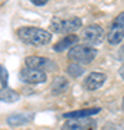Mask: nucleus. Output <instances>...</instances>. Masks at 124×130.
Returning a JSON list of instances; mask_svg holds the SVG:
<instances>
[{"label": "nucleus", "mask_w": 124, "mask_h": 130, "mask_svg": "<svg viewBox=\"0 0 124 130\" xmlns=\"http://www.w3.org/2000/svg\"><path fill=\"white\" fill-rule=\"evenodd\" d=\"M104 36H105L104 29L101 26H98V25H90V26H87L82 30V41L87 43L88 46L101 43L104 41Z\"/></svg>", "instance_id": "obj_5"}, {"label": "nucleus", "mask_w": 124, "mask_h": 130, "mask_svg": "<svg viewBox=\"0 0 124 130\" xmlns=\"http://www.w3.org/2000/svg\"><path fill=\"white\" fill-rule=\"evenodd\" d=\"M20 98V95H19L12 88H2L0 90V101H5V103H16Z\"/></svg>", "instance_id": "obj_13"}, {"label": "nucleus", "mask_w": 124, "mask_h": 130, "mask_svg": "<svg viewBox=\"0 0 124 130\" xmlns=\"http://www.w3.org/2000/svg\"><path fill=\"white\" fill-rule=\"evenodd\" d=\"M32 120V116L30 114H13L7 119V123L10 126H20V124H26L28 121Z\"/></svg>", "instance_id": "obj_14"}, {"label": "nucleus", "mask_w": 124, "mask_h": 130, "mask_svg": "<svg viewBox=\"0 0 124 130\" xmlns=\"http://www.w3.org/2000/svg\"><path fill=\"white\" fill-rule=\"evenodd\" d=\"M118 72H120V77H121V78L124 79V65L121 67V68H120V71H118Z\"/></svg>", "instance_id": "obj_19"}, {"label": "nucleus", "mask_w": 124, "mask_h": 130, "mask_svg": "<svg viewBox=\"0 0 124 130\" xmlns=\"http://www.w3.org/2000/svg\"><path fill=\"white\" fill-rule=\"evenodd\" d=\"M68 88V79L65 78V77H56L54 78L51 84V93L58 95V94L64 93L65 90Z\"/></svg>", "instance_id": "obj_12"}, {"label": "nucleus", "mask_w": 124, "mask_h": 130, "mask_svg": "<svg viewBox=\"0 0 124 130\" xmlns=\"http://www.w3.org/2000/svg\"><path fill=\"white\" fill-rule=\"evenodd\" d=\"M105 79H107V77L102 72H91L85 78V81H84V88L88 90V91H95L100 87H102V84L105 83Z\"/></svg>", "instance_id": "obj_9"}, {"label": "nucleus", "mask_w": 124, "mask_h": 130, "mask_svg": "<svg viewBox=\"0 0 124 130\" xmlns=\"http://www.w3.org/2000/svg\"><path fill=\"white\" fill-rule=\"evenodd\" d=\"M26 65L28 68L32 70H39V71H46V70H56V65L48 58L43 56H28L26 58Z\"/></svg>", "instance_id": "obj_7"}, {"label": "nucleus", "mask_w": 124, "mask_h": 130, "mask_svg": "<svg viewBox=\"0 0 124 130\" xmlns=\"http://www.w3.org/2000/svg\"><path fill=\"white\" fill-rule=\"evenodd\" d=\"M95 56H97V49L92 46H88V45H75L68 52L69 59L72 61L74 64H79V65L91 64Z\"/></svg>", "instance_id": "obj_2"}, {"label": "nucleus", "mask_w": 124, "mask_h": 130, "mask_svg": "<svg viewBox=\"0 0 124 130\" xmlns=\"http://www.w3.org/2000/svg\"><path fill=\"white\" fill-rule=\"evenodd\" d=\"M61 129L62 130H97V121L92 117L72 119V120L65 121Z\"/></svg>", "instance_id": "obj_6"}, {"label": "nucleus", "mask_w": 124, "mask_h": 130, "mask_svg": "<svg viewBox=\"0 0 124 130\" xmlns=\"http://www.w3.org/2000/svg\"><path fill=\"white\" fill-rule=\"evenodd\" d=\"M123 110H124V98H123Z\"/></svg>", "instance_id": "obj_20"}, {"label": "nucleus", "mask_w": 124, "mask_h": 130, "mask_svg": "<svg viewBox=\"0 0 124 130\" xmlns=\"http://www.w3.org/2000/svg\"><path fill=\"white\" fill-rule=\"evenodd\" d=\"M97 113H100V108H82V110H77V111H69V113H65L64 119L66 120H72V119H85V117H91Z\"/></svg>", "instance_id": "obj_11"}, {"label": "nucleus", "mask_w": 124, "mask_h": 130, "mask_svg": "<svg viewBox=\"0 0 124 130\" xmlns=\"http://www.w3.org/2000/svg\"><path fill=\"white\" fill-rule=\"evenodd\" d=\"M123 38H124V12H121L113 20V23L108 29L107 39H108L111 45H117V43L123 41Z\"/></svg>", "instance_id": "obj_4"}, {"label": "nucleus", "mask_w": 124, "mask_h": 130, "mask_svg": "<svg viewBox=\"0 0 124 130\" xmlns=\"http://www.w3.org/2000/svg\"><path fill=\"white\" fill-rule=\"evenodd\" d=\"M20 79L26 84H42L46 81V72L39 70L26 68L20 72Z\"/></svg>", "instance_id": "obj_8"}, {"label": "nucleus", "mask_w": 124, "mask_h": 130, "mask_svg": "<svg viewBox=\"0 0 124 130\" xmlns=\"http://www.w3.org/2000/svg\"><path fill=\"white\" fill-rule=\"evenodd\" d=\"M82 20L77 16L72 18H66V19H59V18H54L51 22V29L56 33H69L72 35V32H75L77 29L81 28Z\"/></svg>", "instance_id": "obj_3"}, {"label": "nucleus", "mask_w": 124, "mask_h": 130, "mask_svg": "<svg viewBox=\"0 0 124 130\" xmlns=\"http://www.w3.org/2000/svg\"><path fill=\"white\" fill-rule=\"evenodd\" d=\"M17 36L26 43L30 45H46L52 39L51 32H48L45 29L39 28H32V26H25V28L17 29Z\"/></svg>", "instance_id": "obj_1"}, {"label": "nucleus", "mask_w": 124, "mask_h": 130, "mask_svg": "<svg viewBox=\"0 0 124 130\" xmlns=\"http://www.w3.org/2000/svg\"><path fill=\"white\" fill-rule=\"evenodd\" d=\"M66 71H68V74L71 75V77H74V78H77V77H79V75H82V74H84V68H82V65H79V64H74V62L68 65Z\"/></svg>", "instance_id": "obj_15"}, {"label": "nucleus", "mask_w": 124, "mask_h": 130, "mask_svg": "<svg viewBox=\"0 0 124 130\" xmlns=\"http://www.w3.org/2000/svg\"><path fill=\"white\" fill-rule=\"evenodd\" d=\"M79 38L77 36V35H68V36H65L64 39H61L58 43H55L54 45V51L55 52H62L65 51V49H68V48H74L77 43H78Z\"/></svg>", "instance_id": "obj_10"}, {"label": "nucleus", "mask_w": 124, "mask_h": 130, "mask_svg": "<svg viewBox=\"0 0 124 130\" xmlns=\"http://www.w3.org/2000/svg\"><path fill=\"white\" fill-rule=\"evenodd\" d=\"M33 5H36V6H43V5H46V2L48 0H30Z\"/></svg>", "instance_id": "obj_17"}, {"label": "nucleus", "mask_w": 124, "mask_h": 130, "mask_svg": "<svg viewBox=\"0 0 124 130\" xmlns=\"http://www.w3.org/2000/svg\"><path fill=\"white\" fill-rule=\"evenodd\" d=\"M0 81H2L3 88H7V84H9V72H7L5 65H0Z\"/></svg>", "instance_id": "obj_16"}, {"label": "nucleus", "mask_w": 124, "mask_h": 130, "mask_svg": "<svg viewBox=\"0 0 124 130\" xmlns=\"http://www.w3.org/2000/svg\"><path fill=\"white\" fill-rule=\"evenodd\" d=\"M118 59L124 62V45L120 48V51H118Z\"/></svg>", "instance_id": "obj_18"}]
</instances>
